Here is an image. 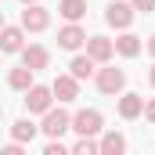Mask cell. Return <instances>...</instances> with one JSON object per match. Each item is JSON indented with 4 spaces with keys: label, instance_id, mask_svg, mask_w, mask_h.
I'll return each mask as SVG.
<instances>
[{
    "label": "cell",
    "instance_id": "1",
    "mask_svg": "<svg viewBox=\"0 0 155 155\" xmlns=\"http://www.w3.org/2000/svg\"><path fill=\"white\" fill-rule=\"evenodd\" d=\"M101 126H105V119H101L97 108H83V112L72 116V126H69V130H76L79 137H97V134H101Z\"/></svg>",
    "mask_w": 155,
    "mask_h": 155
},
{
    "label": "cell",
    "instance_id": "2",
    "mask_svg": "<svg viewBox=\"0 0 155 155\" xmlns=\"http://www.w3.org/2000/svg\"><path fill=\"white\" fill-rule=\"evenodd\" d=\"M47 25H51V11L40 7V4H25V11H22V29H25V33H43Z\"/></svg>",
    "mask_w": 155,
    "mask_h": 155
},
{
    "label": "cell",
    "instance_id": "3",
    "mask_svg": "<svg viewBox=\"0 0 155 155\" xmlns=\"http://www.w3.org/2000/svg\"><path fill=\"white\" fill-rule=\"evenodd\" d=\"M51 101H54V90L51 87H29L25 90V112H33V116H43L47 108H51Z\"/></svg>",
    "mask_w": 155,
    "mask_h": 155
},
{
    "label": "cell",
    "instance_id": "4",
    "mask_svg": "<svg viewBox=\"0 0 155 155\" xmlns=\"http://www.w3.org/2000/svg\"><path fill=\"white\" fill-rule=\"evenodd\" d=\"M69 126H72V116H69L65 108H47V112H43V126H40V130H43L47 137H61Z\"/></svg>",
    "mask_w": 155,
    "mask_h": 155
},
{
    "label": "cell",
    "instance_id": "5",
    "mask_svg": "<svg viewBox=\"0 0 155 155\" xmlns=\"http://www.w3.org/2000/svg\"><path fill=\"white\" fill-rule=\"evenodd\" d=\"M134 4H123V0H112L108 7H105V22L108 25H116V29H130V22H134Z\"/></svg>",
    "mask_w": 155,
    "mask_h": 155
},
{
    "label": "cell",
    "instance_id": "6",
    "mask_svg": "<svg viewBox=\"0 0 155 155\" xmlns=\"http://www.w3.org/2000/svg\"><path fill=\"white\" fill-rule=\"evenodd\" d=\"M123 87H126V72L123 69H101L97 72V90L101 94L116 97V94H123Z\"/></svg>",
    "mask_w": 155,
    "mask_h": 155
},
{
    "label": "cell",
    "instance_id": "7",
    "mask_svg": "<svg viewBox=\"0 0 155 155\" xmlns=\"http://www.w3.org/2000/svg\"><path fill=\"white\" fill-rule=\"evenodd\" d=\"M25 47V29L22 25H4L0 29V51L4 54H18Z\"/></svg>",
    "mask_w": 155,
    "mask_h": 155
},
{
    "label": "cell",
    "instance_id": "8",
    "mask_svg": "<svg viewBox=\"0 0 155 155\" xmlns=\"http://www.w3.org/2000/svg\"><path fill=\"white\" fill-rule=\"evenodd\" d=\"M83 43H87V33L79 29L76 22H69L65 29H58V47H61V51H79Z\"/></svg>",
    "mask_w": 155,
    "mask_h": 155
},
{
    "label": "cell",
    "instance_id": "9",
    "mask_svg": "<svg viewBox=\"0 0 155 155\" xmlns=\"http://www.w3.org/2000/svg\"><path fill=\"white\" fill-rule=\"evenodd\" d=\"M51 90H54V97L58 101H76L79 97V79L69 72V76H58L54 83H51Z\"/></svg>",
    "mask_w": 155,
    "mask_h": 155
},
{
    "label": "cell",
    "instance_id": "10",
    "mask_svg": "<svg viewBox=\"0 0 155 155\" xmlns=\"http://www.w3.org/2000/svg\"><path fill=\"white\" fill-rule=\"evenodd\" d=\"M87 54H90L94 61H108V58L116 54V43L108 36H87Z\"/></svg>",
    "mask_w": 155,
    "mask_h": 155
},
{
    "label": "cell",
    "instance_id": "11",
    "mask_svg": "<svg viewBox=\"0 0 155 155\" xmlns=\"http://www.w3.org/2000/svg\"><path fill=\"white\" fill-rule=\"evenodd\" d=\"M47 61H51L47 47H40V43H29V47H22V65H29L33 72H40V69H47Z\"/></svg>",
    "mask_w": 155,
    "mask_h": 155
},
{
    "label": "cell",
    "instance_id": "12",
    "mask_svg": "<svg viewBox=\"0 0 155 155\" xmlns=\"http://www.w3.org/2000/svg\"><path fill=\"white\" fill-rule=\"evenodd\" d=\"M141 112H144V97L141 94H123L119 97V116L123 119H137Z\"/></svg>",
    "mask_w": 155,
    "mask_h": 155
},
{
    "label": "cell",
    "instance_id": "13",
    "mask_svg": "<svg viewBox=\"0 0 155 155\" xmlns=\"http://www.w3.org/2000/svg\"><path fill=\"white\" fill-rule=\"evenodd\" d=\"M97 148H101V155H123L126 152V137L116 134V130H108V134L97 141Z\"/></svg>",
    "mask_w": 155,
    "mask_h": 155
},
{
    "label": "cell",
    "instance_id": "14",
    "mask_svg": "<svg viewBox=\"0 0 155 155\" xmlns=\"http://www.w3.org/2000/svg\"><path fill=\"white\" fill-rule=\"evenodd\" d=\"M94 65H97V61H94L90 54H76V58L69 61V72H72L76 79H90L94 76Z\"/></svg>",
    "mask_w": 155,
    "mask_h": 155
},
{
    "label": "cell",
    "instance_id": "15",
    "mask_svg": "<svg viewBox=\"0 0 155 155\" xmlns=\"http://www.w3.org/2000/svg\"><path fill=\"white\" fill-rule=\"evenodd\" d=\"M58 15H61L65 22H79V18L87 15V0H61V4H58Z\"/></svg>",
    "mask_w": 155,
    "mask_h": 155
},
{
    "label": "cell",
    "instance_id": "16",
    "mask_svg": "<svg viewBox=\"0 0 155 155\" xmlns=\"http://www.w3.org/2000/svg\"><path fill=\"white\" fill-rule=\"evenodd\" d=\"M116 51L123 54V58H137V54H141V36H134V33H123V36L116 40Z\"/></svg>",
    "mask_w": 155,
    "mask_h": 155
},
{
    "label": "cell",
    "instance_id": "17",
    "mask_svg": "<svg viewBox=\"0 0 155 155\" xmlns=\"http://www.w3.org/2000/svg\"><path fill=\"white\" fill-rule=\"evenodd\" d=\"M36 134H40V126L33 123V119H18V123L11 126V137H15V141H22V144H25V141H33Z\"/></svg>",
    "mask_w": 155,
    "mask_h": 155
},
{
    "label": "cell",
    "instance_id": "18",
    "mask_svg": "<svg viewBox=\"0 0 155 155\" xmlns=\"http://www.w3.org/2000/svg\"><path fill=\"white\" fill-rule=\"evenodd\" d=\"M7 83H11V90H29V87H33V69H29V65H22V69H11Z\"/></svg>",
    "mask_w": 155,
    "mask_h": 155
},
{
    "label": "cell",
    "instance_id": "19",
    "mask_svg": "<svg viewBox=\"0 0 155 155\" xmlns=\"http://www.w3.org/2000/svg\"><path fill=\"white\" fill-rule=\"evenodd\" d=\"M72 152H76V155H94V152H101V148H97L94 137H79L76 144H72Z\"/></svg>",
    "mask_w": 155,
    "mask_h": 155
},
{
    "label": "cell",
    "instance_id": "20",
    "mask_svg": "<svg viewBox=\"0 0 155 155\" xmlns=\"http://www.w3.org/2000/svg\"><path fill=\"white\" fill-rule=\"evenodd\" d=\"M65 152H69V148H65L61 141H54V137H51V141L43 144V155H65Z\"/></svg>",
    "mask_w": 155,
    "mask_h": 155
},
{
    "label": "cell",
    "instance_id": "21",
    "mask_svg": "<svg viewBox=\"0 0 155 155\" xmlns=\"http://www.w3.org/2000/svg\"><path fill=\"white\" fill-rule=\"evenodd\" d=\"M130 4H134V11H144V15L155 11V0H130Z\"/></svg>",
    "mask_w": 155,
    "mask_h": 155
},
{
    "label": "cell",
    "instance_id": "22",
    "mask_svg": "<svg viewBox=\"0 0 155 155\" xmlns=\"http://www.w3.org/2000/svg\"><path fill=\"white\" fill-rule=\"evenodd\" d=\"M144 119L155 123V97H152V101H144Z\"/></svg>",
    "mask_w": 155,
    "mask_h": 155
},
{
    "label": "cell",
    "instance_id": "23",
    "mask_svg": "<svg viewBox=\"0 0 155 155\" xmlns=\"http://www.w3.org/2000/svg\"><path fill=\"white\" fill-rule=\"evenodd\" d=\"M4 155H22V141H11V144L4 148Z\"/></svg>",
    "mask_w": 155,
    "mask_h": 155
},
{
    "label": "cell",
    "instance_id": "24",
    "mask_svg": "<svg viewBox=\"0 0 155 155\" xmlns=\"http://www.w3.org/2000/svg\"><path fill=\"white\" fill-rule=\"evenodd\" d=\"M148 54H152V58H155V36L148 40Z\"/></svg>",
    "mask_w": 155,
    "mask_h": 155
},
{
    "label": "cell",
    "instance_id": "25",
    "mask_svg": "<svg viewBox=\"0 0 155 155\" xmlns=\"http://www.w3.org/2000/svg\"><path fill=\"white\" fill-rule=\"evenodd\" d=\"M148 83H152V87H155V65H152V72H148Z\"/></svg>",
    "mask_w": 155,
    "mask_h": 155
},
{
    "label": "cell",
    "instance_id": "26",
    "mask_svg": "<svg viewBox=\"0 0 155 155\" xmlns=\"http://www.w3.org/2000/svg\"><path fill=\"white\" fill-rule=\"evenodd\" d=\"M0 29H4V11H0Z\"/></svg>",
    "mask_w": 155,
    "mask_h": 155
},
{
    "label": "cell",
    "instance_id": "27",
    "mask_svg": "<svg viewBox=\"0 0 155 155\" xmlns=\"http://www.w3.org/2000/svg\"><path fill=\"white\" fill-rule=\"evenodd\" d=\"M22 4H36V0H22Z\"/></svg>",
    "mask_w": 155,
    "mask_h": 155
},
{
    "label": "cell",
    "instance_id": "28",
    "mask_svg": "<svg viewBox=\"0 0 155 155\" xmlns=\"http://www.w3.org/2000/svg\"><path fill=\"white\" fill-rule=\"evenodd\" d=\"M0 119H4V108H0Z\"/></svg>",
    "mask_w": 155,
    "mask_h": 155
}]
</instances>
